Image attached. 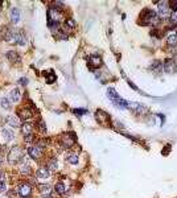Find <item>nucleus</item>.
I'll list each match as a JSON object with an SVG mask.
<instances>
[{
	"mask_svg": "<svg viewBox=\"0 0 177 198\" xmlns=\"http://www.w3.org/2000/svg\"><path fill=\"white\" fill-rule=\"evenodd\" d=\"M142 24L143 25H155L159 22V16L157 13H156L155 11H151V9H147V11H144V13L142 15Z\"/></svg>",
	"mask_w": 177,
	"mask_h": 198,
	"instance_id": "f257e3e1",
	"label": "nucleus"
},
{
	"mask_svg": "<svg viewBox=\"0 0 177 198\" xmlns=\"http://www.w3.org/2000/svg\"><path fill=\"white\" fill-rule=\"evenodd\" d=\"M21 160H23V149L20 147H13L8 153V163L11 165H15Z\"/></svg>",
	"mask_w": 177,
	"mask_h": 198,
	"instance_id": "f03ea898",
	"label": "nucleus"
},
{
	"mask_svg": "<svg viewBox=\"0 0 177 198\" xmlns=\"http://www.w3.org/2000/svg\"><path fill=\"white\" fill-rule=\"evenodd\" d=\"M157 16H159V19H166V17L171 16V8L168 7V3L166 2H160L159 3Z\"/></svg>",
	"mask_w": 177,
	"mask_h": 198,
	"instance_id": "7ed1b4c3",
	"label": "nucleus"
},
{
	"mask_svg": "<svg viewBox=\"0 0 177 198\" xmlns=\"http://www.w3.org/2000/svg\"><path fill=\"white\" fill-rule=\"evenodd\" d=\"M48 21H52V22H60V20L62 19V15L61 12L58 11L57 8H53V7H50V8L48 9Z\"/></svg>",
	"mask_w": 177,
	"mask_h": 198,
	"instance_id": "20e7f679",
	"label": "nucleus"
},
{
	"mask_svg": "<svg viewBox=\"0 0 177 198\" xmlns=\"http://www.w3.org/2000/svg\"><path fill=\"white\" fill-rule=\"evenodd\" d=\"M75 140L77 139L74 136V134H65V135H62V137H61L62 145L66 148H72L73 145L75 144Z\"/></svg>",
	"mask_w": 177,
	"mask_h": 198,
	"instance_id": "39448f33",
	"label": "nucleus"
},
{
	"mask_svg": "<svg viewBox=\"0 0 177 198\" xmlns=\"http://www.w3.org/2000/svg\"><path fill=\"white\" fill-rule=\"evenodd\" d=\"M28 154L33 160H38L42 156V148H40L38 145H32V147L28 148Z\"/></svg>",
	"mask_w": 177,
	"mask_h": 198,
	"instance_id": "423d86ee",
	"label": "nucleus"
},
{
	"mask_svg": "<svg viewBox=\"0 0 177 198\" xmlns=\"http://www.w3.org/2000/svg\"><path fill=\"white\" fill-rule=\"evenodd\" d=\"M13 42L20 45V46H24L26 44V36L24 34V32H23V31L16 32L15 36H13Z\"/></svg>",
	"mask_w": 177,
	"mask_h": 198,
	"instance_id": "0eeeda50",
	"label": "nucleus"
},
{
	"mask_svg": "<svg viewBox=\"0 0 177 198\" xmlns=\"http://www.w3.org/2000/svg\"><path fill=\"white\" fill-rule=\"evenodd\" d=\"M32 193V186L29 184H21L19 186V194L21 197H29Z\"/></svg>",
	"mask_w": 177,
	"mask_h": 198,
	"instance_id": "6e6552de",
	"label": "nucleus"
},
{
	"mask_svg": "<svg viewBox=\"0 0 177 198\" xmlns=\"http://www.w3.org/2000/svg\"><path fill=\"white\" fill-rule=\"evenodd\" d=\"M36 176L38 178H41V180H46V178H49V176H50V170H49L46 166H41L37 169V172H36Z\"/></svg>",
	"mask_w": 177,
	"mask_h": 198,
	"instance_id": "1a4fd4ad",
	"label": "nucleus"
},
{
	"mask_svg": "<svg viewBox=\"0 0 177 198\" xmlns=\"http://www.w3.org/2000/svg\"><path fill=\"white\" fill-rule=\"evenodd\" d=\"M9 19H11V21L13 24H17L20 21V11L19 8H16V7H13L11 9V12H9Z\"/></svg>",
	"mask_w": 177,
	"mask_h": 198,
	"instance_id": "9d476101",
	"label": "nucleus"
},
{
	"mask_svg": "<svg viewBox=\"0 0 177 198\" xmlns=\"http://www.w3.org/2000/svg\"><path fill=\"white\" fill-rule=\"evenodd\" d=\"M5 122L13 128H19L20 127V119H19V116H15V115H9V116H7Z\"/></svg>",
	"mask_w": 177,
	"mask_h": 198,
	"instance_id": "9b49d317",
	"label": "nucleus"
},
{
	"mask_svg": "<svg viewBox=\"0 0 177 198\" xmlns=\"http://www.w3.org/2000/svg\"><path fill=\"white\" fill-rule=\"evenodd\" d=\"M127 108H130V110H132L135 114H142L143 111L145 110L144 106L139 104V103H131V102H128V106H127Z\"/></svg>",
	"mask_w": 177,
	"mask_h": 198,
	"instance_id": "f8f14e48",
	"label": "nucleus"
},
{
	"mask_svg": "<svg viewBox=\"0 0 177 198\" xmlns=\"http://www.w3.org/2000/svg\"><path fill=\"white\" fill-rule=\"evenodd\" d=\"M176 69H177V66L175 64V61H173V59H166L165 64H164V70L166 73H175Z\"/></svg>",
	"mask_w": 177,
	"mask_h": 198,
	"instance_id": "ddd939ff",
	"label": "nucleus"
},
{
	"mask_svg": "<svg viewBox=\"0 0 177 198\" xmlns=\"http://www.w3.org/2000/svg\"><path fill=\"white\" fill-rule=\"evenodd\" d=\"M19 118L25 122L29 120L32 118V111L29 108H21V110H19Z\"/></svg>",
	"mask_w": 177,
	"mask_h": 198,
	"instance_id": "4468645a",
	"label": "nucleus"
},
{
	"mask_svg": "<svg viewBox=\"0 0 177 198\" xmlns=\"http://www.w3.org/2000/svg\"><path fill=\"white\" fill-rule=\"evenodd\" d=\"M89 65L91 66V68H99V66L102 65V59L99 56H90L89 58Z\"/></svg>",
	"mask_w": 177,
	"mask_h": 198,
	"instance_id": "2eb2a0df",
	"label": "nucleus"
},
{
	"mask_svg": "<svg viewBox=\"0 0 177 198\" xmlns=\"http://www.w3.org/2000/svg\"><path fill=\"white\" fill-rule=\"evenodd\" d=\"M9 97H11V100L15 102V103H17V102H20V99H21V92H20V90L17 87L12 88L11 92H9Z\"/></svg>",
	"mask_w": 177,
	"mask_h": 198,
	"instance_id": "dca6fc26",
	"label": "nucleus"
},
{
	"mask_svg": "<svg viewBox=\"0 0 177 198\" xmlns=\"http://www.w3.org/2000/svg\"><path fill=\"white\" fill-rule=\"evenodd\" d=\"M95 118H96V120L99 122V123H106V122L108 120V115L106 114L105 111H102V110H98L95 112Z\"/></svg>",
	"mask_w": 177,
	"mask_h": 198,
	"instance_id": "f3484780",
	"label": "nucleus"
},
{
	"mask_svg": "<svg viewBox=\"0 0 177 198\" xmlns=\"http://www.w3.org/2000/svg\"><path fill=\"white\" fill-rule=\"evenodd\" d=\"M0 135H2V139L4 143H8V141L13 140V134H12V131H9V130H5L4 128V130H2Z\"/></svg>",
	"mask_w": 177,
	"mask_h": 198,
	"instance_id": "a211bd4d",
	"label": "nucleus"
},
{
	"mask_svg": "<svg viewBox=\"0 0 177 198\" xmlns=\"http://www.w3.org/2000/svg\"><path fill=\"white\" fill-rule=\"evenodd\" d=\"M20 173L21 174H31V165L28 161H23V164L20 165Z\"/></svg>",
	"mask_w": 177,
	"mask_h": 198,
	"instance_id": "6ab92c4d",
	"label": "nucleus"
},
{
	"mask_svg": "<svg viewBox=\"0 0 177 198\" xmlns=\"http://www.w3.org/2000/svg\"><path fill=\"white\" fill-rule=\"evenodd\" d=\"M21 131H23V134H24V136H26V135H32L33 125L31 123H28V122H25V123L21 125Z\"/></svg>",
	"mask_w": 177,
	"mask_h": 198,
	"instance_id": "aec40b11",
	"label": "nucleus"
},
{
	"mask_svg": "<svg viewBox=\"0 0 177 198\" xmlns=\"http://www.w3.org/2000/svg\"><path fill=\"white\" fill-rule=\"evenodd\" d=\"M166 42L171 46L177 45V33H169L168 37H166Z\"/></svg>",
	"mask_w": 177,
	"mask_h": 198,
	"instance_id": "412c9836",
	"label": "nucleus"
},
{
	"mask_svg": "<svg viewBox=\"0 0 177 198\" xmlns=\"http://www.w3.org/2000/svg\"><path fill=\"white\" fill-rule=\"evenodd\" d=\"M54 190H56V193H58V194H65L66 190H68V188H66L62 182H57L54 186Z\"/></svg>",
	"mask_w": 177,
	"mask_h": 198,
	"instance_id": "4be33fe9",
	"label": "nucleus"
},
{
	"mask_svg": "<svg viewBox=\"0 0 177 198\" xmlns=\"http://www.w3.org/2000/svg\"><path fill=\"white\" fill-rule=\"evenodd\" d=\"M0 106H2L3 108H5V110H9L11 108V100H9L7 97H3V98H0Z\"/></svg>",
	"mask_w": 177,
	"mask_h": 198,
	"instance_id": "5701e85b",
	"label": "nucleus"
},
{
	"mask_svg": "<svg viewBox=\"0 0 177 198\" xmlns=\"http://www.w3.org/2000/svg\"><path fill=\"white\" fill-rule=\"evenodd\" d=\"M66 160H68V163L69 164H72V165H77L78 164V154H75V153H70L68 157H66Z\"/></svg>",
	"mask_w": 177,
	"mask_h": 198,
	"instance_id": "b1692460",
	"label": "nucleus"
},
{
	"mask_svg": "<svg viewBox=\"0 0 177 198\" xmlns=\"http://www.w3.org/2000/svg\"><path fill=\"white\" fill-rule=\"evenodd\" d=\"M107 97L111 99V102H114L116 98H119V95L116 94V91H115L112 87H108V88H107Z\"/></svg>",
	"mask_w": 177,
	"mask_h": 198,
	"instance_id": "393cba45",
	"label": "nucleus"
},
{
	"mask_svg": "<svg viewBox=\"0 0 177 198\" xmlns=\"http://www.w3.org/2000/svg\"><path fill=\"white\" fill-rule=\"evenodd\" d=\"M57 165H58L57 164V158L54 157V158H52V160L49 161V164H48V166H46V168H48L49 170L53 172V170H57Z\"/></svg>",
	"mask_w": 177,
	"mask_h": 198,
	"instance_id": "a878e982",
	"label": "nucleus"
},
{
	"mask_svg": "<svg viewBox=\"0 0 177 198\" xmlns=\"http://www.w3.org/2000/svg\"><path fill=\"white\" fill-rule=\"evenodd\" d=\"M38 189H40V191L42 193V196H49V193H50L52 188L49 186V185H41Z\"/></svg>",
	"mask_w": 177,
	"mask_h": 198,
	"instance_id": "bb28decb",
	"label": "nucleus"
},
{
	"mask_svg": "<svg viewBox=\"0 0 177 198\" xmlns=\"http://www.w3.org/2000/svg\"><path fill=\"white\" fill-rule=\"evenodd\" d=\"M7 58H8L9 61H12V62L15 61V59H16V61H19V59H20V58H19V56L16 54V52H15V50H9L8 53H7Z\"/></svg>",
	"mask_w": 177,
	"mask_h": 198,
	"instance_id": "cd10ccee",
	"label": "nucleus"
},
{
	"mask_svg": "<svg viewBox=\"0 0 177 198\" xmlns=\"http://www.w3.org/2000/svg\"><path fill=\"white\" fill-rule=\"evenodd\" d=\"M45 77H46V82H48V83H53V82L56 81V74L52 70H49V73H46Z\"/></svg>",
	"mask_w": 177,
	"mask_h": 198,
	"instance_id": "c85d7f7f",
	"label": "nucleus"
},
{
	"mask_svg": "<svg viewBox=\"0 0 177 198\" xmlns=\"http://www.w3.org/2000/svg\"><path fill=\"white\" fill-rule=\"evenodd\" d=\"M65 28L66 29H73V28H75V21L73 19H68L65 21Z\"/></svg>",
	"mask_w": 177,
	"mask_h": 198,
	"instance_id": "c756f323",
	"label": "nucleus"
},
{
	"mask_svg": "<svg viewBox=\"0 0 177 198\" xmlns=\"http://www.w3.org/2000/svg\"><path fill=\"white\" fill-rule=\"evenodd\" d=\"M169 17H171V22H172V24L176 25L177 24V11L173 9V11L171 12V16H169Z\"/></svg>",
	"mask_w": 177,
	"mask_h": 198,
	"instance_id": "7c9ffc66",
	"label": "nucleus"
},
{
	"mask_svg": "<svg viewBox=\"0 0 177 198\" xmlns=\"http://www.w3.org/2000/svg\"><path fill=\"white\" fill-rule=\"evenodd\" d=\"M38 130L41 131V134H46V124L42 120L38 122Z\"/></svg>",
	"mask_w": 177,
	"mask_h": 198,
	"instance_id": "2f4dec72",
	"label": "nucleus"
},
{
	"mask_svg": "<svg viewBox=\"0 0 177 198\" xmlns=\"http://www.w3.org/2000/svg\"><path fill=\"white\" fill-rule=\"evenodd\" d=\"M73 112H74L77 116H81V115H85L87 111H86V110H73Z\"/></svg>",
	"mask_w": 177,
	"mask_h": 198,
	"instance_id": "473e14b6",
	"label": "nucleus"
},
{
	"mask_svg": "<svg viewBox=\"0 0 177 198\" xmlns=\"http://www.w3.org/2000/svg\"><path fill=\"white\" fill-rule=\"evenodd\" d=\"M24 141L25 143H32L33 141V135H26V136H24Z\"/></svg>",
	"mask_w": 177,
	"mask_h": 198,
	"instance_id": "72a5a7b5",
	"label": "nucleus"
},
{
	"mask_svg": "<svg viewBox=\"0 0 177 198\" xmlns=\"http://www.w3.org/2000/svg\"><path fill=\"white\" fill-rule=\"evenodd\" d=\"M19 83L23 85V86H25L26 83H28V78H20L19 79Z\"/></svg>",
	"mask_w": 177,
	"mask_h": 198,
	"instance_id": "f704fd0d",
	"label": "nucleus"
},
{
	"mask_svg": "<svg viewBox=\"0 0 177 198\" xmlns=\"http://www.w3.org/2000/svg\"><path fill=\"white\" fill-rule=\"evenodd\" d=\"M7 190V186L4 182H0V193H4V191Z\"/></svg>",
	"mask_w": 177,
	"mask_h": 198,
	"instance_id": "c9c22d12",
	"label": "nucleus"
},
{
	"mask_svg": "<svg viewBox=\"0 0 177 198\" xmlns=\"http://www.w3.org/2000/svg\"><path fill=\"white\" fill-rule=\"evenodd\" d=\"M4 181H5V173L0 172V182H4Z\"/></svg>",
	"mask_w": 177,
	"mask_h": 198,
	"instance_id": "e433bc0d",
	"label": "nucleus"
},
{
	"mask_svg": "<svg viewBox=\"0 0 177 198\" xmlns=\"http://www.w3.org/2000/svg\"><path fill=\"white\" fill-rule=\"evenodd\" d=\"M56 5H58V7H63V3H61V2H56Z\"/></svg>",
	"mask_w": 177,
	"mask_h": 198,
	"instance_id": "4c0bfd02",
	"label": "nucleus"
},
{
	"mask_svg": "<svg viewBox=\"0 0 177 198\" xmlns=\"http://www.w3.org/2000/svg\"><path fill=\"white\" fill-rule=\"evenodd\" d=\"M44 198H52L50 196H44Z\"/></svg>",
	"mask_w": 177,
	"mask_h": 198,
	"instance_id": "58836bf2",
	"label": "nucleus"
},
{
	"mask_svg": "<svg viewBox=\"0 0 177 198\" xmlns=\"http://www.w3.org/2000/svg\"><path fill=\"white\" fill-rule=\"evenodd\" d=\"M2 163H3V160H2V157H0V165H2Z\"/></svg>",
	"mask_w": 177,
	"mask_h": 198,
	"instance_id": "ea45409f",
	"label": "nucleus"
},
{
	"mask_svg": "<svg viewBox=\"0 0 177 198\" xmlns=\"http://www.w3.org/2000/svg\"><path fill=\"white\" fill-rule=\"evenodd\" d=\"M21 198H28V197H21Z\"/></svg>",
	"mask_w": 177,
	"mask_h": 198,
	"instance_id": "a19ab883",
	"label": "nucleus"
}]
</instances>
